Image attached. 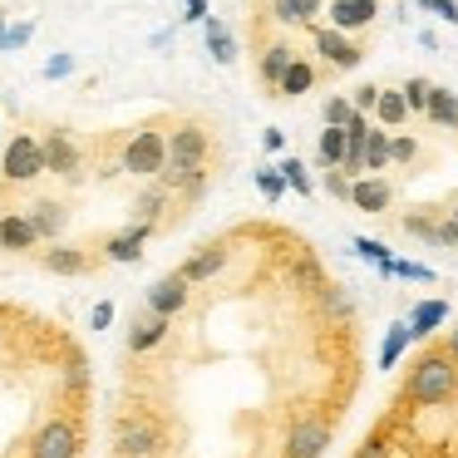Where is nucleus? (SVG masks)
Wrapping results in <instances>:
<instances>
[{"label":"nucleus","mask_w":458,"mask_h":458,"mask_svg":"<svg viewBox=\"0 0 458 458\" xmlns=\"http://www.w3.org/2000/svg\"><path fill=\"white\" fill-rule=\"evenodd\" d=\"M350 104H355L360 114H369V119H375V104H379V84H360V89L350 94Z\"/></svg>","instance_id":"41"},{"label":"nucleus","mask_w":458,"mask_h":458,"mask_svg":"<svg viewBox=\"0 0 458 458\" xmlns=\"http://www.w3.org/2000/svg\"><path fill=\"white\" fill-rule=\"evenodd\" d=\"M404 119H409L404 94H399V89H379V104H375V123H379V129H389V133H394Z\"/></svg>","instance_id":"27"},{"label":"nucleus","mask_w":458,"mask_h":458,"mask_svg":"<svg viewBox=\"0 0 458 458\" xmlns=\"http://www.w3.org/2000/svg\"><path fill=\"white\" fill-rule=\"evenodd\" d=\"M114 448H119V458H158L163 454V424L153 414H123L114 424Z\"/></svg>","instance_id":"2"},{"label":"nucleus","mask_w":458,"mask_h":458,"mask_svg":"<svg viewBox=\"0 0 458 458\" xmlns=\"http://www.w3.org/2000/svg\"><path fill=\"white\" fill-rule=\"evenodd\" d=\"M202 30H208V55L217 64H237V40H232V30L222 21H208L202 25Z\"/></svg>","instance_id":"28"},{"label":"nucleus","mask_w":458,"mask_h":458,"mask_svg":"<svg viewBox=\"0 0 458 458\" xmlns=\"http://www.w3.org/2000/svg\"><path fill=\"white\" fill-rule=\"evenodd\" d=\"M310 40H316V55L330 70H360V64H365V50H360L350 35L330 30V25H310Z\"/></svg>","instance_id":"8"},{"label":"nucleus","mask_w":458,"mask_h":458,"mask_svg":"<svg viewBox=\"0 0 458 458\" xmlns=\"http://www.w3.org/2000/svg\"><path fill=\"white\" fill-rule=\"evenodd\" d=\"M291 60H296V50L291 45H267V50L257 55V80L267 84V89H281V80H286V70H291Z\"/></svg>","instance_id":"16"},{"label":"nucleus","mask_w":458,"mask_h":458,"mask_svg":"<svg viewBox=\"0 0 458 458\" xmlns=\"http://www.w3.org/2000/svg\"><path fill=\"white\" fill-rule=\"evenodd\" d=\"M409 340H414L409 320H394V326L385 330V340H379V369H394V365H399V355L409 350Z\"/></svg>","instance_id":"25"},{"label":"nucleus","mask_w":458,"mask_h":458,"mask_svg":"<svg viewBox=\"0 0 458 458\" xmlns=\"http://www.w3.org/2000/svg\"><path fill=\"white\" fill-rule=\"evenodd\" d=\"M404 104H409V114H428V94H434V84L424 80V74H414V80H404Z\"/></svg>","instance_id":"34"},{"label":"nucleus","mask_w":458,"mask_h":458,"mask_svg":"<svg viewBox=\"0 0 458 458\" xmlns=\"http://www.w3.org/2000/svg\"><path fill=\"white\" fill-rule=\"evenodd\" d=\"M168 330H173V320L153 316V310L133 316V326H129V355H148V350H158L163 340H168Z\"/></svg>","instance_id":"13"},{"label":"nucleus","mask_w":458,"mask_h":458,"mask_svg":"<svg viewBox=\"0 0 458 458\" xmlns=\"http://www.w3.org/2000/svg\"><path fill=\"white\" fill-rule=\"evenodd\" d=\"M320 188H326V192H330V198H340V202H350V188H355V182H350V178H345V173H340V168H330V173H326V178H320Z\"/></svg>","instance_id":"39"},{"label":"nucleus","mask_w":458,"mask_h":458,"mask_svg":"<svg viewBox=\"0 0 458 458\" xmlns=\"http://www.w3.org/2000/svg\"><path fill=\"white\" fill-rule=\"evenodd\" d=\"M355 458H394V454H389L385 438H365V444L355 448Z\"/></svg>","instance_id":"45"},{"label":"nucleus","mask_w":458,"mask_h":458,"mask_svg":"<svg viewBox=\"0 0 458 458\" xmlns=\"http://www.w3.org/2000/svg\"><path fill=\"white\" fill-rule=\"evenodd\" d=\"M296 281H301V286H310V291H320V286H326V271H320V261H316V257H301V261H296Z\"/></svg>","instance_id":"38"},{"label":"nucleus","mask_w":458,"mask_h":458,"mask_svg":"<svg viewBox=\"0 0 458 458\" xmlns=\"http://www.w3.org/2000/svg\"><path fill=\"white\" fill-rule=\"evenodd\" d=\"M257 192H261L267 202H281L291 188H286V178H281V168H271V163H261V168H257Z\"/></svg>","instance_id":"32"},{"label":"nucleus","mask_w":458,"mask_h":458,"mask_svg":"<svg viewBox=\"0 0 458 458\" xmlns=\"http://www.w3.org/2000/svg\"><path fill=\"white\" fill-rule=\"evenodd\" d=\"M404 394L414 399V404H424V409L448 404V399L458 394V360L448 355L444 345H438V350H424V355H419V365L409 369Z\"/></svg>","instance_id":"1"},{"label":"nucleus","mask_w":458,"mask_h":458,"mask_svg":"<svg viewBox=\"0 0 458 458\" xmlns=\"http://www.w3.org/2000/svg\"><path fill=\"white\" fill-rule=\"evenodd\" d=\"M40 247V232L30 227L25 212H0V251H35Z\"/></svg>","instance_id":"14"},{"label":"nucleus","mask_w":458,"mask_h":458,"mask_svg":"<svg viewBox=\"0 0 458 458\" xmlns=\"http://www.w3.org/2000/svg\"><path fill=\"white\" fill-rule=\"evenodd\" d=\"M320 11H326V0H271V15L281 25H316Z\"/></svg>","instance_id":"22"},{"label":"nucleus","mask_w":458,"mask_h":458,"mask_svg":"<svg viewBox=\"0 0 458 458\" xmlns=\"http://www.w3.org/2000/svg\"><path fill=\"white\" fill-rule=\"evenodd\" d=\"M276 168H281V178H286V188H291V192H301V198H310V188H316V182H310L306 163H301V158H281Z\"/></svg>","instance_id":"33"},{"label":"nucleus","mask_w":458,"mask_h":458,"mask_svg":"<svg viewBox=\"0 0 458 458\" xmlns=\"http://www.w3.org/2000/svg\"><path fill=\"white\" fill-rule=\"evenodd\" d=\"M404 232H409V237H424V242H434V247H458V232H454V222H434L428 212H409V217H404Z\"/></svg>","instance_id":"17"},{"label":"nucleus","mask_w":458,"mask_h":458,"mask_svg":"<svg viewBox=\"0 0 458 458\" xmlns=\"http://www.w3.org/2000/svg\"><path fill=\"white\" fill-rule=\"evenodd\" d=\"M355 251L369 261V267H379V271L394 261V257H389V247H385V242H375V237H355Z\"/></svg>","instance_id":"35"},{"label":"nucleus","mask_w":458,"mask_h":458,"mask_svg":"<svg viewBox=\"0 0 458 458\" xmlns=\"http://www.w3.org/2000/svg\"><path fill=\"white\" fill-rule=\"evenodd\" d=\"M123 173H133V178H153L158 182V173L168 168V133L158 129H139L129 143H123Z\"/></svg>","instance_id":"3"},{"label":"nucleus","mask_w":458,"mask_h":458,"mask_svg":"<svg viewBox=\"0 0 458 458\" xmlns=\"http://www.w3.org/2000/svg\"><path fill=\"white\" fill-rule=\"evenodd\" d=\"M148 237H153V222H129L123 232H114V237L104 242V257L119 261V267H129V261H139V257H143Z\"/></svg>","instance_id":"11"},{"label":"nucleus","mask_w":458,"mask_h":458,"mask_svg":"<svg viewBox=\"0 0 458 458\" xmlns=\"http://www.w3.org/2000/svg\"><path fill=\"white\" fill-rule=\"evenodd\" d=\"M320 119H326V129H350V123L360 119V109L350 104V94H330L326 109H320Z\"/></svg>","instance_id":"29"},{"label":"nucleus","mask_w":458,"mask_h":458,"mask_svg":"<svg viewBox=\"0 0 458 458\" xmlns=\"http://www.w3.org/2000/svg\"><path fill=\"white\" fill-rule=\"evenodd\" d=\"M0 35H5V15H0Z\"/></svg>","instance_id":"50"},{"label":"nucleus","mask_w":458,"mask_h":458,"mask_svg":"<svg viewBox=\"0 0 458 458\" xmlns=\"http://www.w3.org/2000/svg\"><path fill=\"white\" fill-rule=\"evenodd\" d=\"M419 11H434L438 21L458 25V0H419Z\"/></svg>","instance_id":"42"},{"label":"nucleus","mask_w":458,"mask_h":458,"mask_svg":"<svg viewBox=\"0 0 458 458\" xmlns=\"http://www.w3.org/2000/svg\"><path fill=\"white\" fill-rule=\"evenodd\" d=\"M330 448V419L326 414H301L286 434V458H320Z\"/></svg>","instance_id":"7"},{"label":"nucleus","mask_w":458,"mask_h":458,"mask_svg":"<svg viewBox=\"0 0 458 458\" xmlns=\"http://www.w3.org/2000/svg\"><path fill=\"white\" fill-rule=\"evenodd\" d=\"M448 222H454V232H458V208H454V212H448Z\"/></svg>","instance_id":"49"},{"label":"nucleus","mask_w":458,"mask_h":458,"mask_svg":"<svg viewBox=\"0 0 458 458\" xmlns=\"http://www.w3.org/2000/svg\"><path fill=\"white\" fill-rule=\"evenodd\" d=\"M40 148H45V173H55V178H64V182H80V178H84L80 143H74L64 129L45 133V139H40Z\"/></svg>","instance_id":"6"},{"label":"nucleus","mask_w":458,"mask_h":458,"mask_svg":"<svg viewBox=\"0 0 458 458\" xmlns=\"http://www.w3.org/2000/svg\"><path fill=\"white\" fill-rule=\"evenodd\" d=\"M444 350H448V355H454V360H458V326H454V330H448V340H444Z\"/></svg>","instance_id":"48"},{"label":"nucleus","mask_w":458,"mask_h":458,"mask_svg":"<svg viewBox=\"0 0 458 458\" xmlns=\"http://www.w3.org/2000/svg\"><path fill=\"white\" fill-rule=\"evenodd\" d=\"M316 158L326 163V168H340V163H345V129H320Z\"/></svg>","instance_id":"31"},{"label":"nucleus","mask_w":458,"mask_h":458,"mask_svg":"<svg viewBox=\"0 0 458 458\" xmlns=\"http://www.w3.org/2000/svg\"><path fill=\"white\" fill-rule=\"evenodd\" d=\"M89 326L94 330H109L114 326V301H99V306L89 310Z\"/></svg>","instance_id":"44"},{"label":"nucleus","mask_w":458,"mask_h":458,"mask_svg":"<svg viewBox=\"0 0 458 458\" xmlns=\"http://www.w3.org/2000/svg\"><path fill=\"white\" fill-rule=\"evenodd\" d=\"M444 320H448V306H444V301H419V306L409 310V330H414V340L434 335Z\"/></svg>","instance_id":"24"},{"label":"nucleus","mask_w":458,"mask_h":458,"mask_svg":"<svg viewBox=\"0 0 458 458\" xmlns=\"http://www.w3.org/2000/svg\"><path fill=\"white\" fill-rule=\"evenodd\" d=\"M30 458H80V428H74V419H50V424L35 428Z\"/></svg>","instance_id":"5"},{"label":"nucleus","mask_w":458,"mask_h":458,"mask_svg":"<svg viewBox=\"0 0 458 458\" xmlns=\"http://www.w3.org/2000/svg\"><path fill=\"white\" fill-rule=\"evenodd\" d=\"M25 217H30L35 232H40V242H55L64 227H70V208H64V202H55V198H40L30 212H25Z\"/></svg>","instance_id":"15"},{"label":"nucleus","mask_w":458,"mask_h":458,"mask_svg":"<svg viewBox=\"0 0 458 458\" xmlns=\"http://www.w3.org/2000/svg\"><path fill=\"white\" fill-rule=\"evenodd\" d=\"M188 296H192V286L182 281V271H168V276H158L148 291H143V306H148L153 316L173 320L178 310H188Z\"/></svg>","instance_id":"9"},{"label":"nucleus","mask_w":458,"mask_h":458,"mask_svg":"<svg viewBox=\"0 0 458 458\" xmlns=\"http://www.w3.org/2000/svg\"><path fill=\"white\" fill-rule=\"evenodd\" d=\"M30 35H35V25H30V21H21V25H5V35H0V55L25 50V45H30Z\"/></svg>","instance_id":"36"},{"label":"nucleus","mask_w":458,"mask_h":458,"mask_svg":"<svg viewBox=\"0 0 458 458\" xmlns=\"http://www.w3.org/2000/svg\"><path fill=\"white\" fill-rule=\"evenodd\" d=\"M64 74H74V55H50L45 60V80H64Z\"/></svg>","instance_id":"43"},{"label":"nucleus","mask_w":458,"mask_h":458,"mask_svg":"<svg viewBox=\"0 0 458 458\" xmlns=\"http://www.w3.org/2000/svg\"><path fill=\"white\" fill-rule=\"evenodd\" d=\"M163 208H168V188L163 182H148V188L139 192V202H133V212H139V222H158Z\"/></svg>","instance_id":"30"},{"label":"nucleus","mask_w":458,"mask_h":458,"mask_svg":"<svg viewBox=\"0 0 458 458\" xmlns=\"http://www.w3.org/2000/svg\"><path fill=\"white\" fill-rule=\"evenodd\" d=\"M379 276H399V281H434V271L428 267H419V261H389Z\"/></svg>","instance_id":"37"},{"label":"nucleus","mask_w":458,"mask_h":458,"mask_svg":"<svg viewBox=\"0 0 458 458\" xmlns=\"http://www.w3.org/2000/svg\"><path fill=\"white\" fill-rule=\"evenodd\" d=\"M389 198H394V192H389V182L385 178H355V188H350V202H355L360 212H389Z\"/></svg>","instance_id":"18"},{"label":"nucleus","mask_w":458,"mask_h":458,"mask_svg":"<svg viewBox=\"0 0 458 458\" xmlns=\"http://www.w3.org/2000/svg\"><path fill=\"white\" fill-rule=\"evenodd\" d=\"M182 11H188L182 21H198V25H208V21H212V15H208V0H182Z\"/></svg>","instance_id":"46"},{"label":"nucleus","mask_w":458,"mask_h":458,"mask_svg":"<svg viewBox=\"0 0 458 458\" xmlns=\"http://www.w3.org/2000/svg\"><path fill=\"white\" fill-rule=\"evenodd\" d=\"M45 173V148L35 133H15L11 143H5V153H0V178L5 182H35Z\"/></svg>","instance_id":"4"},{"label":"nucleus","mask_w":458,"mask_h":458,"mask_svg":"<svg viewBox=\"0 0 458 458\" xmlns=\"http://www.w3.org/2000/svg\"><path fill=\"white\" fill-rule=\"evenodd\" d=\"M40 267L55 271V276H84V271H89V257H84L80 247H60V242H55L50 251H40Z\"/></svg>","instance_id":"19"},{"label":"nucleus","mask_w":458,"mask_h":458,"mask_svg":"<svg viewBox=\"0 0 458 458\" xmlns=\"http://www.w3.org/2000/svg\"><path fill=\"white\" fill-rule=\"evenodd\" d=\"M222 267H227V242H208V247H198L178 271H182V281H188V286H198V281H212Z\"/></svg>","instance_id":"12"},{"label":"nucleus","mask_w":458,"mask_h":458,"mask_svg":"<svg viewBox=\"0 0 458 458\" xmlns=\"http://www.w3.org/2000/svg\"><path fill=\"white\" fill-rule=\"evenodd\" d=\"M330 30H340V35H355V30H365V25H375V15H379V0H330Z\"/></svg>","instance_id":"10"},{"label":"nucleus","mask_w":458,"mask_h":458,"mask_svg":"<svg viewBox=\"0 0 458 458\" xmlns=\"http://www.w3.org/2000/svg\"><path fill=\"white\" fill-rule=\"evenodd\" d=\"M428 123H438V129H458V94L444 89V84H434V94H428Z\"/></svg>","instance_id":"26"},{"label":"nucleus","mask_w":458,"mask_h":458,"mask_svg":"<svg viewBox=\"0 0 458 458\" xmlns=\"http://www.w3.org/2000/svg\"><path fill=\"white\" fill-rule=\"evenodd\" d=\"M389 139H394V133L389 129H369V139H365V178H379V173H389L394 168V158H389Z\"/></svg>","instance_id":"21"},{"label":"nucleus","mask_w":458,"mask_h":458,"mask_svg":"<svg viewBox=\"0 0 458 458\" xmlns=\"http://www.w3.org/2000/svg\"><path fill=\"white\" fill-rule=\"evenodd\" d=\"M316 89V64L310 60H291V70H286V80H281V89H276V99H301V94H310Z\"/></svg>","instance_id":"23"},{"label":"nucleus","mask_w":458,"mask_h":458,"mask_svg":"<svg viewBox=\"0 0 458 458\" xmlns=\"http://www.w3.org/2000/svg\"><path fill=\"white\" fill-rule=\"evenodd\" d=\"M261 148L281 153V148H286V129H261Z\"/></svg>","instance_id":"47"},{"label":"nucleus","mask_w":458,"mask_h":458,"mask_svg":"<svg viewBox=\"0 0 458 458\" xmlns=\"http://www.w3.org/2000/svg\"><path fill=\"white\" fill-rule=\"evenodd\" d=\"M389 158H394V163H414L419 158V143L409 139V133H394V139H389Z\"/></svg>","instance_id":"40"},{"label":"nucleus","mask_w":458,"mask_h":458,"mask_svg":"<svg viewBox=\"0 0 458 458\" xmlns=\"http://www.w3.org/2000/svg\"><path fill=\"white\" fill-rule=\"evenodd\" d=\"M316 306L326 320H350L355 316V296H350V286H335V281H326V286L316 291Z\"/></svg>","instance_id":"20"}]
</instances>
